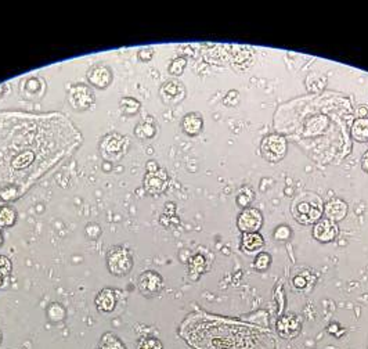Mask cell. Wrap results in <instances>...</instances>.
Returning a JSON list of instances; mask_svg holds the SVG:
<instances>
[{"label": "cell", "mask_w": 368, "mask_h": 349, "mask_svg": "<svg viewBox=\"0 0 368 349\" xmlns=\"http://www.w3.org/2000/svg\"><path fill=\"white\" fill-rule=\"evenodd\" d=\"M107 265L110 272L115 276H125L130 272V269L133 266V258L128 249L116 247L108 253Z\"/></svg>", "instance_id": "cell-1"}, {"label": "cell", "mask_w": 368, "mask_h": 349, "mask_svg": "<svg viewBox=\"0 0 368 349\" xmlns=\"http://www.w3.org/2000/svg\"><path fill=\"white\" fill-rule=\"evenodd\" d=\"M262 154L268 161L277 162L287 154V142L278 134L266 136L262 142Z\"/></svg>", "instance_id": "cell-2"}, {"label": "cell", "mask_w": 368, "mask_h": 349, "mask_svg": "<svg viewBox=\"0 0 368 349\" xmlns=\"http://www.w3.org/2000/svg\"><path fill=\"white\" fill-rule=\"evenodd\" d=\"M293 216L299 223L310 225L321 216V208L315 202L302 201L293 206Z\"/></svg>", "instance_id": "cell-3"}, {"label": "cell", "mask_w": 368, "mask_h": 349, "mask_svg": "<svg viewBox=\"0 0 368 349\" xmlns=\"http://www.w3.org/2000/svg\"><path fill=\"white\" fill-rule=\"evenodd\" d=\"M263 223L262 214L256 208H247L238 216L237 225L244 233H256Z\"/></svg>", "instance_id": "cell-4"}, {"label": "cell", "mask_w": 368, "mask_h": 349, "mask_svg": "<svg viewBox=\"0 0 368 349\" xmlns=\"http://www.w3.org/2000/svg\"><path fill=\"white\" fill-rule=\"evenodd\" d=\"M163 288L162 277L155 272H144L139 277V290L145 297H154Z\"/></svg>", "instance_id": "cell-5"}, {"label": "cell", "mask_w": 368, "mask_h": 349, "mask_svg": "<svg viewBox=\"0 0 368 349\" xmlns=\"http://www.w3.org/2000/svg\"><path fill=\"white\" fill-rule=\"evenodd\" d=\"M302 330V320L297 315L282 316L277 321V331L282 338H295Z\"/></svg>", "instance_id": "cell-6"}, {"label": "cell", "mask_w": 368, "mask_h": 349, "mask_svg": "<svg viewBox=\"0 0 368 349\" xmlns=\"http://www.w3.org/2000/svg\"><path fill=\"white\" fill-rule=\"evenodd\" d=\"M69 100H71L72 105L78 110H86L91 105L94 97H93V93L89 87H86L85 85H78L71 90Z\"/></svg>", "instance_id": "cell-7"}, {"label": "cell", "mask_w": 368, "mask_h": 349, "mask_svg": "<svg viewBox=\"0 0 368 349\" xmlns=\"http://www.w3.org/2000/svg\"><path fill=\"white\" fill-rule=\"evenodd\" d=\"M313 236H314L318 241L330 243V241L336 239V236H338V227H336L331 220H320V222L314 226Z\"/></svg>", "instance_id": "cell-8"}, {"label": "cell", "mask_w": 368, "mask_h": 349, "mask_svg": "<svg viewBox=\"0 0 368 349\" xmlns=\"http://www.w3.org/2000/svg\"><path fill=\"white\" fill-rule=\"evenodd\" d=\"M161 97L169 104L179 103L184 97V87L180 82L169 81L161 87Z\"/></svg>", "instance_id": "cell-9"}, {"label": "cell", "mask_w": 368, "mask_h": 349, "mask_svg": "<svg viewBox=\"0 0 368 349\" xmlns=\"http://www.w3.org/2000/svg\"><path fill=\"white\" fill-rule=\"evenodd\" d=\"M87 79L91 85H94L96 87H100V89L107 87L111 83L110 68L103 67V65L91 68L90 72L87 74Z\"/></svg>", "instance_id": "cell-10"}, {"label": "cell", "mask_w": 368, "mask_h": 349, "mask_svg": "<svg viewBox=\"0 0 368 349\" xmlns=\"http://www.w3.org/2000/svg\"><path fill=\"white\" fill-rule=\"evenodd\" d=\"M115 304H116V298H115L114 291L108 290V288L103 290L96 298L97 309L103 312V313H108V312L114 311Z\"/></svg>", "instance_id": "cell-11"}, {"label": "cell", "mask_w": 368, "mask_h": 349, "mask_svg": "<svg viewBox=\"0 0 368 349\" xmlns=\"http://www.w3.org/2000/svg\"><path fill=\"white\" fill-rule=\"evenodd\" d=\"M348 212V205L345 204L344 201L339 198H335L331 200L327 205H325V214L327 216L332 220H340L344 219Z\"/></svg>", "instance_id": "cell-12"}, {"label": "cell", "mask_w": 368, "mask_h": 349, "mask_svg": "<svg viewBox=\"0 0 368 349\" xmlns=\"http://www.w3.org/2000/svg\"><path fill=\"white\" fill-rule=\"evenodd\" d=\"M183 129L187 134L190 136H195L202 130V125H204V121L198 114H188L183 118Z\"/></svg>", "instance_id": "cell-13"}, {"label": "cell", "mask_w": 368, "mask_h": 349, "mask_svg": "<svg viewBox=\"0 0 368 349\" xmlns=\"http://www.w3.org/2000/svg\"><path fill=\"white\" fill-rule=\"evenodd\" d=\"M241 244L248 252H255V251L262 248L263 244H264V240H263V237L259 235L258 231L256 233H245Z\"/></svg>", "instance_id": "cell-14"}, {"label": "cell", "mask_w": 368, "mask_h": 349, "mask_svg": "<svg viewBox=\"0 0 368 349\" xmlns=\"http://www.w3.org/2000/svg\"><path fill=\"white\" fill-rule=\"evenodd\" d=\"M352 134L356 140L359 142H367L368 140V120L361 118L357 120L352 126Z\"/></svg>", "instance_id": "cell-15"}, {"label": "cell", "mask_w": 368, "mask_h": 349, "mask_svg": "<svg viewBox=\"0 0 368 349\" xmlns=\"http://www.w3.org/2000/svg\"><path fill=\"white\" fill-rule=\"evenodd\" d=\"M100 349H125V345L116 335L108 333L101 338Z\"/></svg>", "instance_id": "cell-16"}, {"label": "cell", "mask_w": 368, "mask_h": 349, "mask_svg": "<svg viewBox=\"0 0 368 349\" xmlns=\"http://www.w3.org/2000/svg\"><path fill=\"white\" fill-rule=\"evenodd\" d=\"M147 186H149L150 190H153V192H161L163 187L166 186V176L162 175V176L159 177L157 173H151L147 176Z\"/></svg>", "instance_id": "cell-17"}, {"label": "cell", "mask_w": 368, "mask_h": 349, "mask_svg": "<svg viewBox=\"0 0 368 349\" xmlns=\"http://www.w3.org/2000/svg\"><path fill=\"white\" fill-rule=\"evenodd\" d=\"M15 222V212L10 206L0 208V226L2 227H9Z\"/></svg>", "instance_id": "cell-18"}, {"label": "cell", "mask_w": 368, "mask_h": 349, "mask_svg": "<svg viewBox=\"0 0 368 349\" xmlns=\"http://www.w3.org/2000/svg\"><path fill=\"white\" fill-rule=\"evenodd\" d=\"M137 349H163V345L155 337H145L140 341Z\"/></svg>", "instance_id": "cell-19"}, {"label": "cell", "mask_w": 368, "mask_h": 349, "mask_svg": "<svg viewBox=\"0 0 368 349\" xmlns=\"http://www.w3.org/2000/svg\"><path fill=\"white\" fill-rule=\"evenodd\" d=\"M120 107H122V110H124L126 114H134V112L139 111L140 104L139 101L134 100L132 97H125V99H122V101H120Z\"/></svg>", "instance_id": "cell-20"}, {"label": "cell", "mask_w": 368, "mask_h": 349, "mask_svg": "<svg viewBox=\"0 0 368 349\" xmlns=\"http://www.w3.org/2000/svg\"><path fill=\"white\" fill-rule=\"evenodd\" d=\"M270 263H272V257H270L267 252H262L259 253L256 259H255L254 266L255 269H258V270H266V269L270 266Z\"/></svg>", "instance_id": "cell-21"}, {"label": "cell", "mask_w": 368, "mask_h": 349, "mask_svg": "<svg viewBox=\"0 0 368 349\" xmlns=\"http://www.w3.org/2000/svg\"><path fill=\"white\" fill-rule=\"evenodd\" d=\"M155 133V126L153 124H139V126L136 128V134L139 137H153Z\"/></svg>", "instance_id": "cell-22"}, {"label": "cell", "mask_w": 368, "mask_h": 349, "mask_svg": "<svg viewBox=\"0 0 368 349\" xmlns=\"http://www.w3.org/2000/svg\"><path fill=\"white\" fill-rule=\"evenodd\" d=\"M186 64H187L186 58L183 57L176 58V60H173L172 64L169 65V72L173 74V75H180L183 72V69H184V67H186Z\"/></svg>", "instance_id": "cell-23"}, {"label": "cell", "mask_w": 368, "mask_h": 349, "mask_svg": "<svg viewBox=\"0 0 368 349\" xmlns=\"http://www.w3.org/2000/svg\"><path fill=\"white\" fill-rule=\"evenodd\" d=\"M204 265H205V261H204V257L201 255H197L192 258V261L190 262V268H191V272L192 270H197L198 274L204 270Z\"/></svg>", "instance_id": "cell-24"}, {"label": "cell", "mask_w": 368, "mask_h": 349, "mask_svg": "<svg viewBox=\"0 0 368 349\" xmlns=\"http://www.w3.org/2000/svg\"><path fill=\"white\" fill-rule=\"evenodd\" d=\"M291 236V230L288 229L287 226H280L276 230V239L277 240H287Z\"/></svg>", "instance_id": "cell-25"}, {"label": "cell", "mask_w": 368, "mask_h": 349, "mask_svg": "<svg viewBox=\"0 0 368 349\" xmlns=\"http://www.w3.org/2000/svg\"><path fill=\"white\" fill-rule=\"evenodd\" d=\"M11 272V263L6 257H0V273L3 274H9Z\"/></svg>", "instance_id": "cell-26"}, {"label": "cell", "mask_w": 368, "mask_h": 349, "mask_svg": "<svg viewBox=\"0 0 368 349\" xmlns=\"http://www.w3.org/2000/svg\"><path fill=\"white\" fill-rule=\"evenodd\" d=\"M306 278L303 277V276H297V277L293 278V286L297 288H305L306 287Z\"/></svg>", "instance_id": "cell-27"}, {"label": "cell", "mask_w": 368, "mask_h": 349, "mask_svg": "<svg viewBox=\"0 0 368 349\" xmlns=\"http://www.w3.org/2000/svg\"><path fill=\"white\" fill-rule=\"evenodd\" d=\"M153 50L151 49H144V50H141V52L139 53V57L141 58V60H150L151 58V56H153Z\"/></svg>", "instance_id": "cell-28"}, {"label": "cell", "mask_w": 368, "mask_h": 349, "mask_svg": "<svg viewBox=\"0 0 368 349\" xmlns=\"http://www.w3.org/2000/svg\"><path fill=\"white\" fill-rule=\"evenodd\" d=\"M363 167H364V169H365V171H368V155H365V157H364Z\"/></svg>", "instance_id": "cell-29"}, {"label": "cell", "mask_w": 368, "mask_h": 349, "mask_svg": "<svg viewBox=\"0 0 368 349\" xmlns=\"http://www.w3.org/2000/svg\"><path fill=\"white\" fill-rule=\"evenodd\" d=\"M3 277H5V274L0 273V287H2V284H3Z\"/></svg>", "instance_id": "cell-30"}, {"label": "cell", "mask_w": 368, "mask_h": 349, "mask_svg": "<svg viewBox=\"0 0 368 349\" xmlns=\"http://www.w3.org/2000/svg\"><path fill=\"white\" fill-rule=\"evenodd\" d=\"M0 244H2V233H0Z\"/></svg>", "instance_id": "cell-31"}, {"label": "cell", "mask_w": 368, "mask_h": 349, "mask_svg": "<svg viewBox=\"0 0 368 349\" xmlns=\"http://www.w3.org/2000/svg\"><path fill=\"white\" fill-rule=\"evenodd\" d=\"M0 342H2V334H0Z\"/></svg>", "instance_id": "cell-32"}]
</instances>
